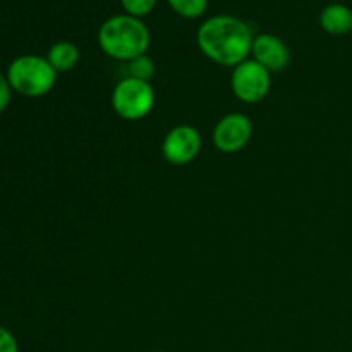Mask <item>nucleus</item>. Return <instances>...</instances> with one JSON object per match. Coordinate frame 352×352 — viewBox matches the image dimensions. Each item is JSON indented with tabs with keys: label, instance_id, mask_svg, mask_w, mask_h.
Here are the masks:
<instances>
[{
	"label": "nucleus",
	"instance_id": "nucleus-12",
	"mask_svg": "<svg viewBox=\"0 0 352 352\" xmlns=\"http://www.w3.org/2000/svg\"><path fill=\"white\" fill-rule=\"evenodd\" d=\"M127 64V76L126 78L141 79V81H150L155 74V64L148 55H141V57L133 58V60L126 62Z\"/></svg>",
	"mask_w": 352,
	"mask_h": 352
},
{
	"label": "nucleus",
	"instance_id": "nucleus-1",
	"mask_svg": "<svg viewBox=\"0 0 352 352\" xmlns=\"http://www.w3.org/2000/svg\"><path fill=\"white\" fill-rule=\"evenodd\" d=\"M253 38L250 26L229 14L208 17L196 31V43L201 54L223 67H236L246 60L251 55Z\"/></svg>",
	"mask_w": 352,
	"mask_h": 352
},
{
	"label": "nucleus",
	"instance_id": "nucleus-2",
	"mask_svg": "<svg viewBox=\"0 0 352 352\" xmlns=\"http://www.w3.org/2000/svg\"><path fill=\"white\" fill-rule=\"evenodd\" d=\"M151 34L141 17L117 14L109 17L98 30V45L103 54L120 62L146 55Z\"/></svg>",
	"mask_w": 352,
	"mask_h": 352
},
{
	"label": "nucleus",
	"instance_id": "nucleus-5",
	"mask_svg": "<svg viewBox=\"0 0 352 352\" xmlns=\"http://www.w3.org/2000/svg\"><path fill=\"white\" fill-rule=\"evenodd\" d=\"M230 86L241 102L258 103L267 98L270 91L272 72L254 58H246L232 69Z\"/></svg>",
	"mask_w": 352,
	"mask_h": 352
},
{
	"label": "nucleus",
	"instance_id": "nucleus-17",
	"mask_svg": "<svg viewBox=\"0 0 352 352\" xmlns=\"http://www.w3.org/2000/svg\"><path fill=\"white\" fill-rule=\"evenodd\" d=\"M351 33H352V31H351Z\"/></svg>",
	"mask_w": 352,
	"mask_h": 352
},
{
	"label": "nucleus",
	"instance_id": "nucleus-3",
	"mask_svg": "<svg viewBox=\"0 0 352 352\" xmlns=\"http://www.w3.org/2000/svg\"><path fill=\"white\" fill-rule=\"evenodd\" d=\"M7 81L12 91L28 98H40L54 88L57 71L52 67L47 57L34 54L19 55L7 67Z\"/></svg>",
	"mask_w": 352,
	"mask_h": 352
},
{
	"label": "nucleus",
	"instance_id": "nucleus-11",
	"mask_svg": "<svg viewBox=\"0 0 352 352\" xmlns=\"http://www.w3.org/2000/svg\"><path fill=\"white\" fill-rule=\"evenodd\" d=\"M167 3L175 14L186 19H196L203 16L208 7V0H167Z\"/></svg>",
	"mask_w": 352,
	"mask_h": 352
},
{
	"label": "nucleus",
	"instance_id": "nucleus-9",
	"mask_svg": "<svg viewBox=\"0 0 352 352\" xmlns=\"http://www.w3.org/2000/svg\"><path fill=\"white\" fill-rule=\"evenodd\" d=\"M320 26L323 28V31L336 36L351 33L352 10L344 3H329L320 12Z\"/></svg>",
	"mask_w": 352,
	"mask_h": 352
},
{
	"label": "nucleus",
	"instance_id": "nucleus-4",
	"mask_svg": "<svg viewBox=\"0 0 352 352\" xmlns=\"http://www.w3.org/2000/svg\"><path fill=\"white\" fill-rule=\"evenodd\" d=\"M112 107L124 120L144 119L155 107L153 86L141 79H120L112 91Z\"/></svg>",
	"mask_w": 352,
	"mask_h": 352
},
{
	"label": "nucleus",
	"instance_id": "nucleus-16",
	"mask_svg": "<svg viewBox=\"0 0 352 352\" xmlns=\"http://www.w3.org/2000/svg\"><path fill=\"white\" fill-rule=\"evenodd\" d=\"M155 352H165V351H155Z\"/></svg>",
	"mask_w": 352,
	"mask_h": 352
},
{
	"label": "nucleus",
	"instance_id": "nucleus-13",
	"mask_svg": "<svg viewBox=\"0 0 352 352\" xmlns=\"http://www.w3.org/2000/svg\"><path fill=\"white\" fill-rule=\"evenodd\" d=\"M158 0H120V6L126 14L134 17H144L155 9Z\"/></svg>",
	"mask_w": 352,
	"mask_h": 352
},
{
	"label": "nucleus",
	"instance_id": "nucleus-10",
	"mask_svg": "<svg viewBox=\"0 0 352 352\" xmlns=\"http://www.w3.org/2000/svg\"><path fill=\"white\" fill-rule=\"evenodd\" d=\"M79 57V48L76 47L72 41L67 40H60V41H55L54 45L50 47L47 54V60L50 62L52 67L58 72H69L78 65Z\"/></svg>",
	"mask_w": 352,
	"mask_h": 352
},
{
	"label": "nucleus",
	"instance_id": "nucleus-6",
	"mask_svg": "<svg viewBox=\"0 0 352 352\" xmlns=\"http://www.w3.org/2000/svg\"><path fill=\"white\" fill-rule=\"evenodd\" d=\"M201 151V134L189 124L170 129L162 144V155L172 165H188Z\"/></svg>",
	"mask_w": 352,
	"mask_h": 352
},
{
	"label": "nucleus",
	"instance_id": "nucleus-7",
	"mask_svg": "<svg viewBox=\"0 0 352 352\" xmlns=\"http://www.w3.org/2000/svg\"><path fill=\"white\" fill-rule=\"evenodd\" d=\"M253 136V124L244 113H229L213 127V144L222 153H237L250 143Z\"/></svg>",
	"mask_w": 352,
	"mask_h": 352
},
{
	"label": "nucleus",
	"instance_id": "nucleus-8",
	"mask_svg": "<svg viewBox=\"0 0 352 352\" xmlns=\"http://www.w3.org/2000/svg\"><path fill=\"white\" fill-rule=\"evenodd\" d=\"M251 55L270 72H280L291 62V52L282 38L272 33H261L253 38Z\"/></svg>",
	"mask_w": 352,
	"mask_h": 352
},
{
	"label": "nucleus",
	"instance_id": "nucleus-14",
	"mask_svg": "<svg viewBox=\"0 0 352 352\" xmlns=\"http://www.w3.org/2000/svg\"><path fill=\"white\" fill-rule=\"evenodd\" d=\"M0 352H19L16 337L6 327H0Z\"/></svg>",
	"mask_w": 352,
	"mask_h": 352
},
{
	"label": "nucleus",
	"instance_id": "nucleus-15",
	"mask_svg": "<svg viewBox=\"0 0 352 352\" xmlns=\"http://www.w3.org/2000/svg\"><path fill=\"white\" fill-rule=\"evenodd\" d=\"M10 98H12V88H10L9 81H7V74L0 71V113L6 112L9 107Z\"/></svg>",
	"mask_w": 352,
	"mask_h": 352
}]
</instances>
